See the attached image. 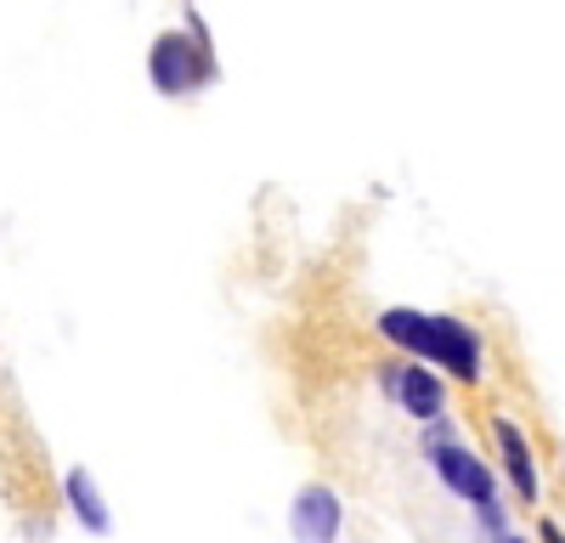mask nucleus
I'll return each mask as SVG.
<instances>
[{
	"label": "nucleus",
	"instance_id": "f257e3e1",
	"mask_svg": "<svg viewBox=\"0 0 565 543\" xmlns=\"http://www.w3.org/2000/svg\"><path fill=\"white\" fill-rule=\"evenodd\" d=\"M380 334L407 345L424 369H436V374H452V380H481V334L463 323V317H447V311H413V306H391L380 311Z\"/></svg>",
	"mask_w": 565,
	"mask_h": 543
},
{
	"label": "nucleus",
	"instance_id": "f03ea898",
	"mask_svg": "<svg viewBox=\"0 0 565 543\" xmlns=\"http://www.w3.org/2000/svg\"><path fill=\"white\" fill-rule=\"evenodd\" d=\"M148 79L159 97H199V91L215 79V45L204 34V18L186 7V29H170L153 40L148 57Z\"/></svg>",
	"mask_w": 565,
	"mask_h": 543
},
{
	"label": "nucleus",
	"instance_id": "7ed1b4c3",
	"mask_svg": "<svg viewBox=\"0 0 565 543\" xmlns=\"http://www.w3.org/2000/svg\"><path fill=\"white\" fill-rule=\"evenodd\" d=\"M430 470L441 476V487H447V492H458L463 504H476V515L498 504V481H492V470L481 465V453H469L463 441L430 447Z\"/></svg>",
	"mask_w": 565,
	"mask_h": 543
},
{
	"label": "nucleus",
	"instance_id": "20e7f679",
	"mask_svg": "<svg viewBox=\"0 0 565 543\" xmlns=\"http://www.w3.org/2000/svg\"><path fill=\"white\" fill-rule=\"evenodd\" d=\"M340 526H345L340 492L322 487V481H306L289 504V537L295 543H340Z\"/></svg>",
	"mask_w": 565,
	"mask_h": 543
},
{
	"label": "nucleus",
	"instance_id": "39448f33",
	"mask_svg": "<svg viewBox=\"0 0 565 543\" xmlns=\"http://www.w3.org/2000/svg\"><path fill=\"white\" fill-rule=\"evenodd\" d=\"M385 391L407 407L413 419H424V425L447 419V385H441L436 369H424V362H402V369H385Z\"/></svg>",
	"mask_w": 565,
	"mask_h": 543
},
{
	"label": "nucleus",
	"instance_id": "423d86ee",
	"mask_svg": "<svg viewBox=\"0 0 565 543\" xmlns=\"http://www.w3.org/2000/svg\"><path fill=\"white\" fill-rule=\"evenodd\" d=\"M492 436H498V453H503V476H509L514 498H521V504H537L543 481H537V459H532V441H526V430L514 425V419H492Z\"/></svg>",
	"mask_w": 565,
	"mask_h": 543
},
{
	"label": "nucleus",
	"instance_id": "0eeeda50",
	"mask_svg": "<svg viewBox=\"0 0 565 543\" xmlns=\"http://www.w3.org/2000/svg\"><path fill=\"white\" fill-rule=\"evenodd\" d=\"M63 498H68V515H74L85 532H97V537H108V532H114L108 498H103L97 476H90L85 465H68V476H63Z\"/></svg>",
	"mask_w": 565,
	"mask_h": 543
},
{
	"label": "nucleus",
	"instance_id": "6e6552de",
	"mask_svg": "<svg viewBox=\"0 0 565 543\" xmlns=\"http://www.w3.org/2000/svg\"><path fill=\"white\" fill-rule=\"evenodd\" d=\"M537 537H543V543H565V532H559L554 521H537Z\"/></svg>",
	"mask_w": 565,
	"mask_h": 543
},
{
	"label": "nucleus",
	"instance_id": "1a4fd4ad",
	"mask_svg": "<svg viewBox=\"0 0 565 543\" xmlns=\"http://www.w3.org/2000/svg\"><path fill=\"white\" fill-rule=\"evenodd\" d=\"M503 543H526V537H503Z\"/></svg>",
	"mask_w": 565,
	"mask_h": 543
}]
</instances>
